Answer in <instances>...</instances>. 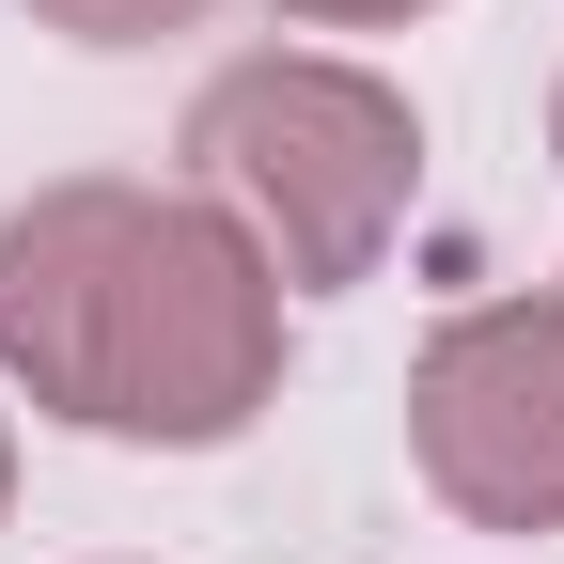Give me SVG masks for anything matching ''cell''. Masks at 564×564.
I'll return each mask as SVG.
<instances>
[{
  "mask_svg": "<svg viewBox=\"0 0 564 564\" xmlns=\"http://www.w3.org/2000/svg\"><path fill=\"white\" fill-rule=\"evenodd\" d=\"M549 141H564V110H549Z\"/></svg>",
  "mask_w": 564,
  "mask_h": 564,
  "instance_id": "obj_7",
  "label": "cell"
},
{
  "mask_svg": "<svg viewBox=\"0 0 564 564\" xmlns=\"http://www.w3.org/2000/svg\"><path fill=\"white\" fill-rule=\"evenodd\" d=\"M0 486H17V440H0Z\"/></svg>",
  "mask_w": 564,
  "mask_h": 564,
  "instance_id": "obj_6",
  "label": "cell"
},
{
  "mask_svg": "<svg viewBox=\"0 0 564 564\" xmlns=\"http://www.w3.org/2000/svg\"><path fill=\"white\" fill-rule=\"evenodd\" d=\"M47 32H79V47H141V32H188L204 0H32Z\"/></svg>",
  "mask_w": 564,
  "mask_h": 564,
  "instance_id": "obj_4",
  "label": "cell"
},
{
  "mask_svg": "<svg viewBox=\"0 0 564 564\" xmlns=\"http://www.w3.org/2000/svg\"><path fill=\"white\" fill-rule=\"evenodd\" d=\"M408 440L423 486L486 533H564V314L502 299V314H455L408 377Z\"/></svg>",
  "mask_w": 564,
  "mask_h": 564,
  "instance_id": "obj_3",
  "label": "cell"
},
{
  "mask_svg": "<svg viewBox=\"0 0 564 564\" xmlns=\"http://www.w3.org/2000/svg\"><path fill=\"white\" fill-rule=\"evenodd\" d=\"M0 361L95 440H236L282 377V267L173 188H32L0 220Z\"/></svg>",
  "mask_w": 564,
  "mask_h": 564,
  "instance_id": "obj_1",
  "label": "cell"
},
{
  "mask_svg": "<svg viewBox=\"0 0 564 564\" xmlns=\"http://www.w3.org/2000/svg\"><path fill=\"white\" fill-rule=\"evenodd\" d=\"M282 17H423V0H282Z\"/></svg>",
  "mask_w": 564,
  "mask_h": 564,
  "instance_id": "obj_5",
  "label": "cell"
},
{
  "mask_svg": "<svg viewBox=\"0 0 564 564\" xmlns=\"http://www.w3.org/2000/svg\"><path fill=\"white\" fill-rule=\"evenodd\" d=\"M188 158L282 282H361L423 188V126L361 63H236V79H204Z\"/></svg>",
  "mask_w": 564,
  "mask_h": 564,
  "instance_id": "obj_2",
  "label": "cell"
},
{
  "mask_svg": "<svg viewBox=\"0 0 564 564\" xmlns=\"http://www.w3.org/2000/svg\"><path fill=\"white\" fill-rule=\"evenodd\" d=\"M549 314H564V299H549Z\"/></svg>",
  "mask_w": 564,
  "mask_h": 564,
  "instance_id": "obj_8",
  "label": "cell"
}]
</instances>
